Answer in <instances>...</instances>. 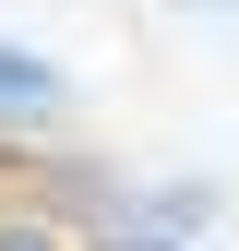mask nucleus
<instances>
[{
    "mask_svg": "<svg viewBox=\"0 0 239 251\" xmlns=\"http://www.w3.org/2000/svg\"><path fill=\"white\" fill-rule=\"evenodd\" d=\"M48 108H60V72L36 48H0V120H48Z\"/></svg>",
    "mask_w": 239,
    "mask_h": 251,
    "instance_id": "obj_1",
    "label": "nucleus"
},
{
    "mask_svg": "<svg viewBox=\"0 0 239 251\" xmlns=\"http://www.w3.org/2000/svg\"><path fill=\"white\" fill-rule=\"evenodd\" d=\"M0 251H72L60 227H36V215H0Z\"/></svg>",
    "mask_w": 239,
    "mask_h": 251,
    "instance_id": "obj_2",
    "label": "nucleus"
},
{
    "mask_svg": "<svg viewBox=\"0 0 239 251\" xmlns=\"http://www.w3.org/2000/svg\"><path fill=\"white\" fill-rule=\"evenodd\" d=\"M132 251H167V239H132Z\"/></svg>",
    "mask_w": 239,
    "mask_h": 251,
    "instance_id": "obj_3",
    "label": "nucleus"
}]
</instances>
